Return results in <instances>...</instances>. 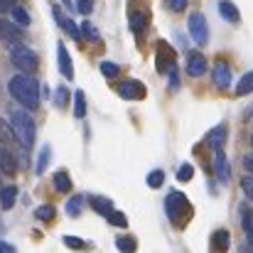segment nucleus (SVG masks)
Segmentation results:
<instances>
[{"mask_svg": "<svg viewBox=\"0 0 253 253\" xmlns=\"http://www.w3.org/2000/svg\"><path fill=\"white\" fill-rule=\"evenodd\" d=\"M67 101H69V91H67V86H59V88L54 91V106H57V108H64Z\"/></svg>", "mask_w": 253, "mask_h": 253, "instance_id": "32", "label": "nucleus"}, {"mask_svg": "<svg viewBox=\"0 0 253 253\" xmlns=\"http://www.w3.org/2000/svg\"><path fill=\"white\" fill-rule=\"evenodd\" d=\"M57 59H59V72H62V77L72 82V79H74V67H72V59H69V52H67L64 42L57 44Z\"/></svg>", "mask_w": 253, "mask_h": 253, "instance_id": "11", "label": "nucleus"}, {"mask_svg": "<svg viewBox=\"0 0 253 253\" xmlns=\"http://www.w3.org/2000/svg\"><path fill=\"white\" fill-rule=\"evenodd\" d=\"M165 2H168V7L172 10V12H182V10L187 7L189 0H165Z\"/></svg>", "mask_w": 253, "mask_h": 253, "instance_id": "41", "label": "nucleus"}, {"mask_svg": "<svg viewBox=\"0 0 253 253\" xmlns=\"http://www.w3.org/2000/svg\"><path fill=\"white\" fill-rule=\"evenodd\" d=\"M62 5H67V7H72L74 2H72V0H62Z\"/></svg>", "mask_w": 253, "mask_h": 253, "instance_id": "46", "label": "nucleus"}, {"mask_svg": "<svg viewBox=\"0 0 253 253\" xmlns=\"http://www.w3.org/2000/svg\"><path fill=\"white\" fill-rule=\"evenodd\" d=\"M0 253H15V249H12L10 244H2V241H0Z\"/></svg>", "mask_w": 253, "mask_h": 253, "instance_id": "44", "label": "nucleus"}, {"mask_svg": "<svg viewBox=\"0 0 253 253\" xmlns=\"http://www.w3.org/2000/svg\"><path fill=\"white\" fill-rule=\"evenodd\" d=\"M241 189H244V194H246L249 199H253V177L251 174L241 179Z\"/></svg>", "mask_w": 253, "mask_h": 253, "instance_id": "36", "label": "nucleus"}, {"mask_svg": "<svg viewBox=\"0 0 253 253\" xmlns=\"http://www.w3.org/2000/svg\"><path fill=\"white\" fill-rule=\"evenodd\" d=\"M174 49H172V44H168L165 40H160L158 42V54H155V69L160 72V74H165V72H169L172 67H177L174 64Z\"/></svg>", "mask_w": 253, "mask_h": 253, "instance_id": "6", "label": "nucleus"}, {"mask_svg": "<svg viewBox=\"0 0 253 253\" xmlns=\"http://www.w3.org/2000/svg\"><path fill=\"white\" fill-rule=\"evenodd\" d=\"M219 12H221V17H224L226 22H239V20H241L239 7H236L231 0H221V2H219Z\"/></svg>", "mask_w": 253, "mask_h": 253, "instance_id": "17", "label": "nucleus"}, {"mask_svg": "<svg viewBox=\"0 0 253 253\" xmlns=\"http://www.w3.org/2000/svg\"><path fill=\"white\" fill-rule=\"evenodd\" d=\"M10 59H12V64L20 69V74H32V72H37V67H40L37 54H35L30 47H25V44L15 47L12 54H10Z\"/></svg>", "mask_w": 253, "mask_h": 253, "instance_id": "4", "label": "nucleus"}, {"mask_svg": "<svg viewBox=\"0 0 253 253\" xmlns=\"http://www.w3.org/2000/svg\"><path fill=\"white\" fill-rule=\"evenodd\" d=\"M163 182H165V172H163V169H153V172L148 174V187L158 189V187H163Z\"/></svg>", "mask_w": 253, "mask_h": 253, "instance_id": "30", "label": "nucleus"}, {"mask_svg": "<svg viewBox=\"0 0 253 253\" xmlns=\"http://www.w3.org/2000/svg\"><path fill=\"white\" fill-rule=\"evenodd\" d=\"M82 209H84V197H72V199L67 202V214H69V216H79Z\"/></svg>", "mask_w": 253, "mask_h": 253, "instance_id": "28", "label": "nucleus"}, {"mask_svg": "<svg viewBox=\"0 0 253 253\" xmlns=\"http://www.w3.org/2000/svg\"><path fill=\"white\" fill-rule=\"evenodd\" d=\"M244 231L253 236V209L251 211H244Z\"/></svg>", "mask_w": 253, "mask_h": 253, "instance_id": "39", "label": "nucleus"}, {"mask_svg": "<svg viewBox=\"0 0 253 253\" xmlns=\"http://www.w3.org/2000/svg\"><path fill=\"white\" fill-rule=\"evenodd\" d=\"M244 168H246V172H251V177H253V153L244 158Z\"/></svg>", "mask_w": 253, "mask_h": 253, "instance_id": "43", "label": "nucleus"}, {"mask_svg": "<svg viewBox=\"0 0 253 253\" xmlns=\"http://www.w3.org/2000/svg\"><path fill=\"white\" fill-rule=\"evenodd\" d=\"M82 37H86V40H98V30L91 22H82Z\"/></svg>", "mask_w": 253, "mask_h": 253, "instance_id": "34", "label": "nucleus"}, {"mask_svg": "<svg viewBox=\"0 0 253 253\" xmlns=\"http://www.w3.org/2000/svg\"><path fill=\"white\" fill-rule=\"evenodd\" d=\"M15 199H17V187L7 184V187H2V189H0V207H2L5 211L15 207Z\"/></svg>", "mask_w": 253, "mask_h": 253, "instance_id": "18", "label": "nucleus"}, {"mask_svg": "<svg viewBox=\"0 0 253 253\" xmlns=\"http://www.w3.org/2000/svg\"><path fill=\"white\" fill-rule=\"evenodd\" d=\"M165 211H168L172 224H182L192 214V207H189V202L182 192H169L168 199H165Z\"/></svg>", "mask_w": 253, "mask_h": 253, "instance_id": "3", "label": "nucleus"}, {"mask_svg": "<svg viewBox=\"0 0 253 253\" xmlns=\"http://www.w3.org/2000/svg\"><path fill=\"white\" fill-rule=\"evenodd\" d=\"M54 189L62 192V194H67V192L72 189V179H69V172H67V169L54 172Z\"/></svg>", "mask_w": 253, "mask_h": 253, "instance_id": "19", "label": "nucleus"}, {"mask_svg": "<svg viewBox=\"0 0 253 253\" xmlns=\"http://www.w3.org/2000/svg\"><path fill=\"white\" fill-rule=\"evenodd\" d=\"M54 17H57V22L64 27V32H67L69 37H74V40H82V30L77 27V22H74V20H69L67 15H62V10H59V7H54Z\"/></svg>", "mask_w": 253, "mask_h": 253, "instance_id": "14", "label": "nucleus"}, {"mask_svg": "<svg viewBox=\"0 0 253 253\" xmlns=\"http://www.w3.org/2000/svg\"><path fill=\"white\" fill-rule=\"evenodd\" d=\"M0 40L15 49V47H20V42H22V30H20L15 22L0 17Z\"/></svg>", "mask_w": 253, "mask_h": 253, "instance_id": "7", "label": "nucleus"}, {"mask_svg": "<svg viewBox=\"0 0 253 253\" xmlns=\"http://www.w3.org/2000/svg\"><path fill=\"white\" fill-rule=\"evenodd\" d=\"M148 22H150L148 12H143V10H133V12H130V30H133V35L140 37V35L145 32Z\"/></svg>", "mask_w": 253, "mask_h": 253, "instance_id": "16", "label": "nucleus"}, {"mask_svg": "<svg viewBox=\"0 0 253 253\" xmlns=\"http://www.w3.org/2000/svg\"><path fill=\"white\" fill-rule=\"evenodd\" d=\"M106 219H108V224H113V226H121V229H126V226H128V219H126V214H123V211H116V209H113Z\"/></svg>", "mask_w": 253, "mask_h": 253, "instance_id": "31", "label": "nucleus"}, {"mask_svg": "<svg viewBox=\"0 0 253 253\" xmlns=\"http://www.w3.org/2000/svg\"><path fill=\"white\" fill-rule=\"evenodd\" d=\"M211 246H214V251L226 253V249H229V231H226V229H219V231L211 236Z\"/></svg>", "mask_w": 253, "mask_h": 253, "instance_id": "20", "label": "nucleus"}, {"mask_svg": "<svg viewBox=\"0 0 253 253\" xmlns=\"http://www.w3.org/2000/svg\"><path fill=\"white\" fill-rule=\"evenodd\" d=\"M251 145H253V135H251Z\"/></svg>", "mask_w": 253, "mask_h": 253, "instance_id": "47", "label": "nucleus"}, {"mask_svg": "<svg viewBox=\"0 0 253 253\" xmlns=\"http://www.w3.org/2000/svg\"><path fill=\"white\" fill-rule=\"evenodd\" d=\"M241 253H253V244H246V246L241 249Z\"/></svg>", "mask_w": 253, "mask_h": 253, "instance_id": "45", "label": "nucleus"}, {"mask_svg": "<svg viewBox=\"0 0 253 253\" xmlns=\"http://www.w3.org/2000/svg\"><path fill=\"white\" fill-rule=\"evenodd\" d=\"M64 244H67L69 249H86V241L77 239V236H64Z\"/></svg>", "mask_w": 253, "mask_h": 253, "instance_id": "40", "label": "nucleus"}, {"mask_svg": "<svg viewBox=\"0 0 253 253\" xmlns=\"http://www.w3.org/2000/svg\"><path fill=\"white\" fill-rule=\"evenodd\" d=\"M15 0H0V12H12Z\"/></svg>", "mask_w": 253, "mask_h": 253, "instance_id": "42", "label": "nucleus"}, {"mask_svg": "<svg viewBox=\"0 0 253 253\" xmlns=\"http://www.w3.org/2000/svg\"><path fill=\"white\" fill-rule=\"evenodd\" d=\"M231 67L224 62V59H219L216 64H214V84L219 86V88H229L231 86Z\"/></svg>", "mask_w": 253, "mask_h": 253, "instance_id": "10", "label": "nucleus"}, {"mask_svg": "<svg viewBox=\"0 0 253 253\" xmlns=\"http://www.w3.org/2000/svg\"><path fill=\"white\" fill-rule=\"evenodd\" d=\"M7 88H10V96H12L17 103H22L25 108L35 111V108L40 106V82L32 79L30 74H15V77L10 79Z\"/></svg>", "mask_w": 253, "mask_h": 253, "instance_id": "1", "label": "nucleus"}, {"mask_svg": "<svg viewBox=\"0 0 253 253\" xmlns=\"http://www.w3.org/2000/svg\"><path fill=\"white\" fill-rule=\"evenodd\" d=\"M251 91H253V72H249V74H244L241 82L236 84V93H239V96H249Z\"/></svg>", "mask_w": 253, "mask_h": 253, "instance_id": "25", "label": "nucleus"}, {"mask_svg": "<svg viewBox=\"0 0 253 253\" xmlns=\"http://www.w3.org/2000/svg\"><path fill=\"white\" fill-rule=\"evenodd\" d=\"M168 74H169V91H177L179 88V72H177V67H172Z\"/></svg>", "mask_w": 253, "mask_h": 253, "instance_id": "37", "label": "nucleus"}, {"mask_svg": "<svg viewBox=\"0 0 253 253\" xmlns=\"http://www.w3.org/2000/svg\"><path fill=\"white\" fill-rule=\"evenodd\" d=\"M12 138H15V135H12V128H10L7 123H2V121H0V143L5 145V143H10Z\"/></svg>", "mask_w": 253, "mask_h": 253, "instance_id": "35", "label": "nucleus"}, {"mask_svg": "<svg viewBox=\"0 0 253 253\" xmlns=\"http://www.w3.org/2000/svg\"><path fill=\"white\" fill-rule=\"evenodd\" d=\"M214 169H216V177H219L221 184H229V182H231V169H229L224 150H216V153H214Z\"/></svg>", "mask_w": 253, "mask_h": 253, "instance_id": "12", "label": "nucleus"}, {"mask_svg": "<svg viewBox=\"0 0 253 253\" xmlns=\"http://www.w3.org/2000/svg\"><path fill=\"white\" fill-rule=\"evenodd\" d=\"M226 135H229V128L226 123H219L209 135H207V143L214 148V150H224V143H226Z\"/></svg>", "mask_w": 253, "mask_h": 253, "instance_id": "13", "label": "nucleus"}, {"mask_svg": "<svg viewBox=\"0 0 253 253\" xmlns=\"http://www.w3.org/2000/svg\"><path fill=\"white\" fill-rule=\"evenodd\" d=\"M187 27H189L192 40H194L199 47H204V44L209 42V27H207V17H204L202 12H192L189 20H187Z\"/></svg>", "mask_w": 253, "mask_h": 253, "instance_id": "5", "label": "nucleus"}, {"mask_svg": "<svg viewBox=\"0 0 253 253\" xmlns=\"http://www.w3.org/2000/svg\"><path fill=\"white\" fill-rule=\"evenodd\" d=\"M54 214H57V209H54L52 204H42V207H37V209H35V216H37L40 221H52V219H54Z\"/></svg>", "mask_w": 253, "mask_h": 253, "instance_id": "27", "label": "nucleus"}, {"mask_svg": "<svg viewBox=\"0 0 253 253\" xmlns=\"http://www.w3.org/2000/svg\"><path fill=\"white\" fill-rule=\"evenodd\" d=\"M0 172L2 174H15L17 172V160L5 145H0Z\"/></svg>", "mask_w": 253, "mask_h": 253, "instance_id": "15", "label": "nucleus"}, {"mask_svg": "<svg viewBox=\"0 0 253 253\" xmlns=\"http://www.w3.org/2000/svg\"><path fill=\"white\" fill-rule=\"evenodd\" d=\"M192 177H194V168H192L189 163H184L182 168L177 169V179H179V182H189Z\"/></svg>", "mask_w": 253, "mask_h": 253, "instance_id": "33", "label": "nucleus"}, {"mask_svg": "<svg viewBox=\"0 0 253 253\" xmlns=\"http://www.w3.org/2000/svg\"><path fill=\"white\" fill-rule=\"evenodd\" d=\"M116 246H118V251L121 253H135L138 241H135L133 236H118V239H116Z\"/></svg>", "mask_w": 253, "mask_h": 253, "instance_id": "23", "label": "nucleus"}, {"mask_svg": "<svg viewBox=\"0 0 253 253\" xmlns=\"http://www.w3.org/2000/svg\"><path fill=\"white\" fill-rule=\"evenodd\" d=\"M187 74L192 79H199V77L207 74V59L199 52H189V57H187Z\"/></svg>", "mask_w": 253, "mask_h": 253, "instance_id": "9", "label": "nucleus"}, {"mask_svg": "<svg viewBox=\"0 0 253 253\" xmlns=\"http://www.w3.org/2000/svg\"><path fill=\"white\" fill-rule=\"evenodd\" d=\"M77 10H79L82 15H91V10H93V0H77Z\"/></svg>", "mask_w": 253, "mask_h": 253, "instance_id": "38", "label": "nucleus"}, {"mask_svg": "<svg viewBox=\"0 0 253 253\" xmlns=\"http://www.w3.org/2000/svg\"><path fill=\"white\" fill-rule=\"evenodd\" d=\"M74 116H77V118H84L86 116V96L82 88L74 91Z\"/></svg>", "mask_w": 253, "mask_h": 253, "instance_id": "24", "label": "nucleus"}, {"mask_svg": "<svg viewBox=\"0 0 253 253\" xmlns=\"http://www.w3.org/2000/svg\"><path fill=\"white\" fill-rule=\"evenodd\" d=\"M118 64L116 62H101V74L106 77V79H116L118 77Z\"/></svg>", "mask_w": 253, "mask_h": 253, "instance_id": "29", "label": "nucleus"}, {"mask_svg": "<svg viewBox=\"0 0 253 253\" xmlns=\"http://www.w3.org/2000/svg\"><path fill=\"white\" fill-rule=\"evenodd\" d=\"M10 128H12V135H15V140L20 143V148L32 150V145H35V133H37L32 116L25 113V111H20V108L12 111V113H10Z\"/></svg>", "mask_w": 253, "mask_h": 253, "instance_id": "2", "label": "nucleus"}, {"mask_svg": "<svg viewBox=\"0 0 253 253\" xmlns=\"http://www.w3.org/2000/svg\"><path fill=\"white\" fill-rule=\"evenodd\" d=\"M12 17H15V25H17V27H20V25H22V27H27V25L32 22L30 12H27L25 7H17V5L12 7Z\"/></svg>", "mask_w": 253, "mask_h": 253, "instance_id": "26", "label": "nucleus"}, {"mask_svg": "<svg viewBox=\"0 0 253 253\" xmlns=\"http://www.w3.org/2000/svg\"><path fill=\"white\" fill-rule=\"evenodd\" d=\"M91 207H93V211H98L103 216H108L113 211V202L106 199V197H91Z\"/></svg>", "mask_w": 253, "mask_h": 253, "instance_id": "21", "label": "nucleus"}, {"mask_svg": "<svg viewBox=\"0 0 253 253\" xmlns=\"http://www.w3.org/2000/svg\"><path fill=\"white\" fill-rule=\"evenodd\" d=\"M49 158H52V148L49 145H42L40 155H37V165H35V172L37 174H44V169L49 165Z\"/></svg>", "mask_w": 253, "mask_h": 253, "instance_id": "22", "label": "nucleus"}, {"mask_svg": "<svg viewBox=\"0 0 253 253\" xmlns=\"http://www.w3.org/2000/svg\"><path fill=\"white\" fill-rule=\"evenodd\" d=\"M118 93H121V98H126V101L145 98V86L140 84V82H135V79H128V82H123V84L118 86Z\"/></svg>", "mask_w": 253, "mask_h": 253, "instance_id": "8", "label": "nucleus"}]
</instances>
